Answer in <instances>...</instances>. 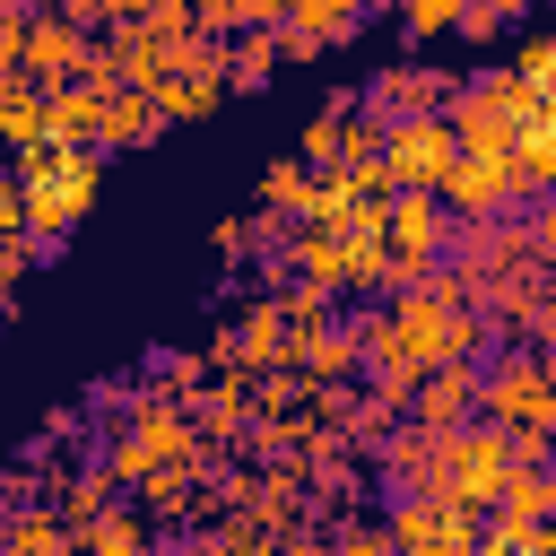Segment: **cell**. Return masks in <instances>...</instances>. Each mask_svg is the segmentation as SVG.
Masks as SVG:
<instances>
[{
    "label": "cell",
    "mask_w": 556,
    "mask_h": 556,
    "mask_svg": "<svg viewBox=\"0 0 556 556\" xmlns=\"http://www.w3.org/2000/svg\"><path fill=\"white\" fill-rule=\"evenodd\" d=\"M521 78H530V87L556 104V43H547V35H539V43H521Z\"/></svg>",
    "instance_id": "obj_26"
},
{
    "label": "cell",
    "mask_w": 556,
    "mask_h": 556,
    "mask_svg": "<svg viewBox=\"0 0 556 556\" xmlns=\"http://www.w3.org/2000/svg\"><path fill=\"white\" fill-rule=\"evenodd\" d=\"M87 52H96V35H87L70 9H35V17H26V70H35L43 87H52V78H78Z\"/></svg>",
    "instance_id": "obj_6"
},
{
    "label": "cell",
    "mask_w": 556,
    "mask_h": 556,
    "mask_svg": "<svg viewBox=\"0 0 556 556\" xmlns=\"http://www.w3.org/2000/svg\"><path fill=\"white\" fill-rule=\"evenodd\" d=\"M148 539H156V513H148L139 495H113V504H104V513L87 521V539H78V547H104V556H130V547H148Z\"/></svg>",
    "instance_id": "obj_10"
},
{
    "label": "cell",
    "mask_w": 556,
    "mask_h": 556,
    "mask_svg": "<svg viewBox=\"0 0 556 556\" xmlns=\"http://www.w3.org/2000/svg\"><path fill=\"white\" fill-rule=\"evenodd\" d=\"M521 217H530V243H539V261L556 269V200L539 191V200H521Z\"/></svg>",
    "instance_id": "obj_27"
},
{
    "label": "cell",
    "mask_w": 556,
    "mask_h": 556,
    "mask_svg": "<svg viewBox=\"0 0 556 556\" xmlns=\"http://www.w3.org/2000/svg\"><path fill=\"white\" fill-rule=\"evenodd\" d=\"M495 513L547 521V513H556V478H547V460H513V469H504V486H495Z\"/></svg>",
    "instance_id": "obj_17"
},
{
    "label": "cell",
    "mask_w": 556,
    "mask_h": 556,
    "mask_svg": "<svg viewBox=\"0 0 556 556\" xmlns=\"http://www.w3.org/2000/svg\"><path fill=\"white\" fill-rule=\"evenodd\" d=\"M365 17H374V0H287V26H304L321 43H348Z\"/></svg>",
    "instance_id": "obj_19"
},
{
    "label": "cell",
    "mask_w": 556,
    "mask_h": 556,
    "mask_svg": "<svg viewBox=\"0 0 556 556\" xmlns=\"http://www.w3.org/2000/svg\"><path fill=\"white\" fill-rule=\"evenodd\" d=\"M513 165H521V200L556 191V113H539V122L513 130Z\"/></svg>",
    "instance_id": "obj_14"
},
{
    "label": "cell",
    "mask_w": 556,
    "mask_h": 556,
    "mask_svg": "<svg viewBox=\"0 0 556 556\" xmlns=\"http://www.w3.org/2000/svg\"><path fill=\"white\" fill-rule=\"evenodd\" d=\"M391 9H400V35H408V43H426V35H452L469 0H391Z\"/></svg>",
    "instance_id": "obj_22"
},
{
    "label": "cell",
    "mask_w": 556,
    "mask_h": 556,
    "mask_svg": "<svg viewBox=\"0 0 556 556\" xmlns=\"http://www.w3.org/2000/svg\"><path fill=\"white\" fill-rule=\"evenodd\" d=\"M330 547H348V556H382V547H391V521H365V513H330Z\"/></svg>",
    "instance_id": "obj_24"
},
{
    "label": "cell",
    "mask_w": 556,
    "mask_h": 556,
    "mask_svg": "<svg viewBox=\"0 0 556 556\" xmlns=\"http://www.w3.org/2000/svg\"><path fill=\"white\" fill-rule=\"evenodd\" d=\"M148 382H156V391H182V400H191V391L208 382V356H182V348H165V356H148Z\"/></svg>",
    "instance_id": "obj_23"
},
{
    "label": "cell",
    "mask_w": 556,
    "mask_h": 556,
    "mask_svg": "<svg viewBox=\"0 0 556 556\" xmlns=\"http://www.w3.org/2000/svg\"><path fill=\"white\" fill-rule=\"evenodd\" d=\"M382 156H391V182H443V165L460 156V130H452V113H408V122H391L382 130Z\"/></svg>",
    "instance_id": "obj_2"
},
{
    "label": "cell",
    "mask_w": 556,
    "mask_h": 556,
    "mask_svg": "<svg viewBox=\"0 0 556 556\" xmlns=\"http://www.w3.org/2000/svg\"><path fill=\"white\" fill-rule=\"evenodd\" d=\"M243 26H287V0H243Z\"/></svg>",
    "instance_id": "obj_32"
},
{
    "label": "cell",
    "mask_w": 556,
    "mask_h": 556,
    "mask_svg": "<svg viewBox=\"0 0 556 556\" xmlns=\"http://www.w3.org/2000/svg\"><path fill=\"white\" fill-rule=\"evenodd\" d=\"M165 130V104L148 96V87H113V104H104V148H148Z\"/></svg>",
    "instance_id": "obj_12"
},
{
    "label": "cell",
    "mask_w": 556,
    "mask_h": 556,
    "mask_svg": "<svg viewBox=\"0 0 556 556\" xmlns=\"http://www.w3.org/2000/svg\"><path fill=\"white\" fill-rule=\"evenodd\" d=\"M443 113H452V130H460V148H513V122H504V113H495V104H486V96H478L469 78H460V96H452Z\"/></svg>",
    "instance_id": "obj_18"
},
{
    "label": "cell",
    "mask_w": 556,
    "mask_h": 556,
    "mask_svg": "<svg viewBox=\"0 0 556 556\" xmlns=\"http://www.w3.org/2000/svg\"><path fill=\"white\" fill-rule=\"evenodd\" d=\"M495 26H504V17H495V9H486V0H469V9H460V35H478V43H486V35H495Z\"/></svg>",
    "instance_id": "obj_31"
},
{
    "label": "cell",
    "mask_w": 556,
    "mask_h": 556,
    "mask_svg": "<svg viewBox=\"0 0 556 556\" xmlns=\"http://www.w3.org/2000/svg\"><path fill=\"white\" fill-rule=\"evenodd\" d=\"M104 104H113V87H96V78H52V87H43V130L104 148Z\"/></svg>",
    "instance_id": "obj_9"
},
{
    "label": "cell",
    "mask_w": 556,
    "mask_h": 556,
    "mask_svg": "<svg viewBox=\"0 0 556 556\" xmlns=\"http://www.w3.org/2000/svg\"><path fill=\"white\" fill-rule=\"evenodd\" d=\"M287 330H295V365H304L313 382H356V374H365V348H356L348 313H330V321H287Z\"/></svg>",
    "instance_id": "obj_7"
},
{
    "label": "cell",
    "mask_w": 556,
    "mask_h": 556,
    "mask_svg": "<svg viewBox=\"0 0 556 556\" xmlns=\"http://www.w3.org/2000/svg\"><path fill=\"white\" fill-rule=\"evenodd\" d=\"M26 61V17H0V70Z\"/></svg>",
    "instance_id": "obj_30"
},
{
    "label": "cell",
    "mask_w": 556,
    "mask_h": 556,
    "mask_svg": "<svg viewBox=\"0 0 556 556\" xmlns=\"http://www.w3.org/2000/svg\"><path fill=\"white\" fill-rule=\"evenodd\" d=\"M287 52H278V26H235L226 35V87H269V70H278Z\"/></svg>",
    "instance_id": "obj_11"
},
{
    "label": "cell",
    "mask_w": 556,
    "mask_h": 556,
    "mask_svg": "<svg viewBox=\"0 0 556 556\" xmlns=\"http://www.w3.org/2000/svg\"><path fill=\"white\" fill-rule=\"evenodd\" d=\"M9 547L43 556V547H78V530L61 521V504H26V513H9Z\"/></svg>",
    "instance_id": "obj_20"
},
{
    "label": "cell",
    "mask_w": 556,
    "mask_h": 556,
    "mask_svg": "<svg viewBox=\"0 0 556 556\" xmlns=\"http://www.w3.org/2000/svg\"><path fill=\"white\" fill-rule=\"evenodd\" d=\"M252 252H261V226H252V217H235V226H217V261H226V269H243Z\"/></svg>",
    "instance_id": "obj_25"
},
{
    "label": "cell",
    "mask_w": 556,
    "mask_h": 556,
    "mask_svg": "<svg viewBox=\"0 0 556 556\" xmlns=\"http://www.w3.org/2000/svg\"><path fill=\"white\" fill-rule=\"evenodd\" d=\"M443 235H452V200L426 191V182H400L391 191V217H382V243L400 261H443Z\"/></svg>",
    "instance_id": "obj_5"
},
{
    "label": "cell",
    "mask_w": 556,
    "mask_h": 556,
    "mask_svg": "<svg viewBox=\"0 0 556 556\" xmlns=\"http://www.w3.org/2000/svg\"><path fill=\"white\" fill-rule=\"evenodd\" d=\"M452 96H460V78H443V70H382V78L365 87V113L408 122V113H443Z\"/></svg>",
    "instance_id": "obj_8"
},
{
    "label": "cell",
    "mask_w": 556,
    "mask_h": 556,
    "mask_svg": "<svg viewBox=\"0 0 556 556\" xmlns=\"http://www.w3.org/2000/svg\"><path fill=\"white\" fill-rule=\"evenodd\" d=\"M434 191L452 208H521V165H513V148H460Z\"/></svg>",
    "instance_id": "obj_3"
},
{
    "label": "cell",
    "mask_w": 556,
    "mask_h": 556,
    "mask_svg": "<svg viewBox=\"0 0 556 556\" xmlns=\"http://www.w3.org/2000/svg\"><path fill=\"white\" fill-rule=\"evenodd\" d=\"M35 9H43V0H0V17H35Z\"/></svg>",
    "instance_id": "obj_33"
},
{
    "label": "cell",
    "mask_w": 556,
    "mask_h": 556,
    "mask_svg": "<svg viewBox=\"0 0 556 556\" xmlns=\"http://www.w3.org/2000/svg\"><path fill=\"white\" fill-rule=\"evenodd\" d=\"M200 9V35H235L243 26V0H191Z\"/></svg>",
    "instance_id": "obj_28"
},
{
    "label": "cell",
    "mask_w": 556,
    "mask_h": 556,
    "mask_svg": "<svg viewBox=\"0 0 556 556\" xmlns=\"http://www.w3.org/2000/svg\"><path fill=\"white\" fill-rule=\"evenodd\" d=\"M547 478H556V452H547Z\"/></svg>",
    "instance_id": "obj_35"
},
{
    "label": "cell",
    "mask_w": 556,
    "mask_h": 556,
    "mask_svg": "<svg viewBox=\"0 0 556 556\" xmlns=\"http://www.w3.org/2000/svg\"><path fill=\"white\" fill-rule=\"evenodd\" d=\"M469 87H478V96H486V104H495V113H504L513 130H521V122H539V113H556V104H547V96H539V87L521 78V61H513V70H478Z\"/></svg>",
    "instance_id": "obj_15"
},
{
    "label": "cell",
    "mask_w": 556,
    "mask_h": 556,
    "mask_svg": "<svg viewBox=\"0 0 556 556\" xmlns=\"http://www.w3.org/2000/svg\"><path fill=\"white\" fill-rule=\"evenodd\" d=\"M547 200H556V191H547Z\"/></svg>",
    "instance_id": "obj_37"
},
{
    "label": "cell",
    "mask_w": 556,
    "mask_h": 556,
    "mask_svg": "<svg viewBox=\"0 0 556 556\" xmlns=\"http://www.w3.org/2000/svg\"><path fill=\"white\" fill-rule=\"evenodd\" d=\"M478 382H486V356L426 365V374H417V391H408V417H417V426H434V434H452V426H469V417H478Z\"/></svg>",
    "instance_id": "obj_4"
},
{
    "label": "cell",
    "mask_w": 556,
    "mask_h": 556,
    "mask_svg": "<svg viewBox=\"0 0 556 556\" xmlns=\"http://www.w3.org/2000/svg\"><path fill=\"white\" fill-rule=\"evenodd\" d=\"M339 252H348V235H330V226L295 217V235H287V269H295V278H321V287H339Z\"/></svg>",
    "instance_id": "obj_16"
},
{
    "label": "cell",
    "mask_w": 556,
    "mask_h": 556,
    "mask_svg": "<svg viewBox=\"0 0 556 556\" xmlns=\"http://www.w3.org/2000/svg\"><path fill=\"white\" fill-rule=\"evenodd\" d=\"M547 43H556V35H547Z\"/></svg>",
    "instance_id": "obj_36"
},
{
    "label": "cell",
    "mask_w": 556,
    "mask_h": 556,
    "mask_svg": "<svg viewBox=\"0 0 556 556\" xmlns=\"http://www.w3.org/2000/svg\"><path fill=\"white\" fill-rule=\"evenodd\" d=\"M278 52H287V61H321L330 43H321V35H304V26H278Z\"/></svg>",
    "instance_id": "obj_29"
},
{
    "label": "cell",
    "mask_w": 556,
    "mask_h": 556,
    "mask_svg": "<svg viewBox=\"0 0 556 556\" xmlns=\"http://www.w3.org/2000/svg\"><path fill=\"white\" fill-rule=\"evenodd\" d=\"M513 469V426L504 417H469L443 434V478H452V504L469 513H495V486Z\"/></svg>",
    "instance_id": "obj_1"
},
{
    "label": "cell",
    "mask_w": 556,
    "mask_h": 556,
    "mask_svg": "<svg viewBox=\"0 0 556 556\" xmlns=\"http://www.w3.org/2000/svg\"><path fill=\"white\" fill-rule=\"evenodd\" d=\"M156 104H165V122H200L217 96H226V70H165L156 87H148Z\"/></svg>",
    "instance_id": "obj_13"
},
{
    "label": "cell",
    "mask_w": 556,
    "mask_h": 556,
    "mask_svg": "<svg viewBox=\"0 0 556 556\" xmlns=\"http://www.w3.org/2000/svg\"><path fill=\"white\" fill-rule=\"evenodd\" d=\"M486 9H495V17H521V9H539V0H486Z\"/></svg>",
    "instance_id": "obj_34"
},
{
    "label": "cell",
    "mask_w": 556,
    "mask_h": 556,
    "mask_svg": "<svg viewBox=\"0 0 556 556\" xmlns=\"http://www.w3.org/2000/svg\"><path fill=\"white\" fill-rule=\"evenodd\" d=\"M261 200H269V208H287V217H304V208H313V165H304V156L269 165V174H261Z\"/></svg>",
    "instance_id": "obj_21"
}]
</instances>
